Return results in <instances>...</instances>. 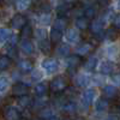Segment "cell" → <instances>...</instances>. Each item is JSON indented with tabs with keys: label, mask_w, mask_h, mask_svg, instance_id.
I'll return each mask as SVG.
<instances>
[{
	"label": "cell",
	"mask_w": 120,
	"mask_h": 120,
	"mask_svg": "<svg viewBox=\"0 0 120 120\" xmlns=\"http://www.w3.org/2000/svg\"><path fill=\"white\" fill-rule=\"evenodd\" d=\"M114 71V65L112 61H108V60H103V61L100 64V73L103 76H108L112 75Z\"/></svg>",
	"instance_id": "cell-10"
},
{
	"label": "cell",
	"mask_w": 120,
	"mask_h": 120,
	"mask_svg": "<svg viewBox=\"0 0 120 120\" xmlns=\"http://www.w3.org/2000/svg\"><path fill=\"white\" fill-rule=\"evenodd\" d=\"M95 95H96V91L94 89H86L85 91L82 94V103L84 107H90L93 105L94 100H95Z\"/></svg>",
	"instance_id": "cell-8"
},
{
	"label": "cell",
	"mask_w": 120,
	"mask_h": 120,
	"mask_svg": "<svg viewBox=\"0 0 120 120\" xmlns=\"http://www.w3.org/2000/svg\"><path fill=\"white\" fill-rule=\"evenodd\" d=\"M18 68L23 73H29L33 71V63L29 59H22L18 61Z\"/></svg>",
	"instance_id": "cell-12"
},
{
	"label": "cell",
	"mask_w": 120,
	"mask_h": 120,
	"mask_svg": "<svg viewBox=\"0 0 120 120\" xmlns=\"http://www.w3.org/2000/svg\"><path fill=\"white\" fill-rule=\"evenodd\" d=\"M103 120H119V119H118L115 115H108V116H107V118H105Z\"/></svg>",
	"instance_id": "cell-39"
},
{
	"label": "cell",
	"mask_w": 120,
	"mask_h": 120,
	"mask_svg": "<svg viewBox=\"0 0 120 120\" xmlns=\"http://www.w3.org/2000/svg\"><path fill=\"white\" fill-rule=\"evenodd\" d=\"M21 120H24V119H21Z\"/></svg>",
	"instance_id": "cell-45"
},
{
	"label": "cell",
	"mask_w": 120,
	"mask_h": 120,
	"mask_svg": "<svg viewBox=\"0 0 120 120\" xmlns=\"http://www.w3.org/2000/svg\"><path fill=\"white\" fill-rule=\"evenodd\" d=\"M38 47L41 49V52L45 54H49L52 51V42L48 41V40H42V41H38Z\"/></svg>",
	"instance_id": "cell-23"
},
{
	"label": "cell",
	"mask_w": 120,
	"mask_h": 120,
	"mask_svg": "<svg viewBox=\"0 0 120 120\" xmlns=\"http://www.w3.org/2000/svg\"><path fill=\"white\" fill-rule=\"evenodd\" d=\"M11 65V58L7 55H0V71H5Z\"/></svg>",
	"instance_id": "cell-27"
},
{
	"label": "cell",
	"mask_w": 120,
	"mask_h": 120,
	"mask_svg": "<svg viewBox=\"0 0 120 120\" xmlns=\"http://www.w3.org/2000/svg\"><path fill=\"white\" fill-rule=\"evenodd\" d=\"M11 91H12V95L13 96H17V97L28 95V93H29V85L25 84V83H23V82H18V83H16L12 86Z\"/></svg>",
	"instance_id": "cell-4"
},
{
	"label": "cell",
	"mask_w": 120,
	"mask_h": 120,
	"mask_svg": "<svg viewBox=\"0 0 120 120\" xmlns=\"http://www.w3.org/2000/svg\"><path fill=\"white\" fill-rule=\"evenodd\" d=\"M34 120H43V119H41V118H37V119H34Z\"/></svg>",
	"instance_id": "cell-42"
},
{
	"label": "cell",
	"mask_w": 120,
	"mask_h": 120,
	"mask_svg": "<svg viewBox=\"0 0 120 120\" xmlns=\"http://www.w3.org/2000/svg\"><path fill=\"white\" fill-rule=\"evenodd\" d=\"M41 77H42V75L40 73V72H37V71H35V72H34V75L31 76V78H33V81H37V79H40V78H41Z\"/></svg>",
	"instance_id": "cell-38"
},
{
	"label": "cell",
	"mask_w": 120,
	"mask_h": 120,
	"mask_svg": "<svg viewBox=\"0 0 120 120\" xmlns=\"http://www.w3.org/2000/svg\"><path fill=\"white\" fill-rule=\"evenodd\" d=\"M42 67L43 70L48 73V75H53L58 71L59 68V65H58V61L53 58H46L43 61H42Z\"/></svg>",
	"instance_id": "cell-3"
},
{
	"label": "cell",
	"mask_w": 120,
	"mask_h": 120,
	"mask_svg": "<svg viewBox=\"0 0 120 120\" xmlns=\"http://www.w3.org/2000/svg\"><path fill=\"white\" fill-rule=\"evenodd\" d=\"M65 36H66L67 42H70V43H77L79 41V37H81V35H79V33H78V30H76L73 28L67 29Z\"/></svg>",
	"instance_id": "cell-13"
},
{
	"label": "cell",
	"mask_w": 120,
	"mask_h": 120,
	"mask_svg": "<svg viewBox=\"0 0 120 120\" xmlns=\"http://www.w3.org/2000/svg\"><path fill=\"white\" fill-rule=\"evenodd\" d=\"M7 86H8V81H7V78L0 77V93L5 91V90L7 89Z\"/></svg>",
	"instance_id": "cell-35"
},
{
	"label": "cell",
	"mask_w": 120,
	"mask_h": 120,
	"mask_svg": "<svg viewBox=\"0 0 120 120\" xmlns=\"http://www.w3.org/2000/svg\"><path fill=\"white\" fill-rule=\"evenodd\" d=\"M97 65H98V59L96 56H90L84 63V68H85V71H88V72H93V71H95V68L97 67Z\"/></svg>",
	"instance_id": "cell-16"
},
{
	"label": "cell",
	"mask_w": 120,
	"mask_h": 120,
	"mask_svg": "<svg viewBox=\"0 0 120 120\" xmlns=\"http://www.w3.org/2000/svg\"><path fill=\"white\" fill-rule=\"evenodd\" d=\"M71 10V4H63V5H59L58 6V13H59V17H64L65 15H67Z\"/></svg>",
	"instance_id": "cell-30"
},
{
	"label": "cell",
	"mask_w": 120,
	"mask_h": 120,
	"mask_svg": "<svg viewBox=\"0 0 120 120\" xmlns=\"http://www.w3.org/2000/svg\"><path fill=\"white\" fill-rule=\"evenodd\" d=\"M0 1H1V0H0Z\"/></svg>",
	"instance_id": "cell-46"
},
{
	"label": "cell",
	"mask_w": 120,
	"mask_h": 120,
	"mask_svg": "<svg viewBox=\"0 0 120 120\" xmlns=\"http://www.w3.org/2000/svg\"><path fill=\"white\" fill-rule=\"evenodd\" d=\"M49 38H51V42L52 43H59L63 38V33L59 31V30L52 29L51 30V34H49Z\"/></svg>",
	"instance_id": "cell-25"
},
{
	"label": "cell",
	"mask_w": 120,
	"mask_h": 120,
	"mask_svg": "<svg viewBox=\"0 0 120 120\" xmlns=\"http://www.w3.org/2000/svg\"><path fill=\"white\" fill-rule=\"evenodd\" d=\"M76 1V0H65V3H67V4H73Z\"/></svg>",
	"instance_id": "cell-40"
},
{
	"label": "cell",
	"mask_w": 120,
	"mask_h": 120,
	"mask_svg": "<svg viewBox=\"0 0 120 120\" xmlns=\"http://www.w3.org/2000/svg\"><path fill=\"white\" fill-rule=\"evenodd\" d=\"M90 30H91V33L94 34V35H102V33H103V28H105V23L102 22V19L100 18V17H97V18H94L93 21H91V23H90Z\"/></svg>",
	"instance_id": "cell-6"
},
{
	"label": "cell",
	"mask_w": 120,
	"mask_h": 120,
	"mask_svg": "<svg viewBox=\"0 0 120 120\" xmlns=\"http://www.w3.org/2000/svg\"><path fill=\"white\" fill-rule=\"evenodd\" d=\"M66 28H67V19L65 17H58L53 23V29L59 30V31H61V33Z\"/></svg>",
	"instance_id": "cell-17"
},
{
	"label": "cell",
	"mask_w": 120,
	"mask_h": 120,
	"mask_svg": "<svg viewBox=\"0 0 120 120\" xmlns=\"http://www.w3.org/2000/svg\"><path fill=\"white\" fill-rule=\"evenodd\" d=\"M12 36V31L10 29H5V28H0V43L8 41Z\"/></svg>",
	"instance_id": "cell-26"
},
{
	"label": "cell",
	"mask_w": 120,
	"mask_h": 120,
	"mask_svg": "<svg viewBox=\"0 0 120 120\" xmlns=\"http://www.w3.org/2000/svg\"><path fill=\"white\" fill-rule=\"evenodd\" d=\"M115 35H116V34H115L114 30H113V29H109L108 31L105 33V38H106V40H113V38L115 37Z\"/></svg>",
	"instance_id": "cell-36"
},
{
	"label": "cell",
	"mask_w": 120,
	"mask_h": 120,
	"mask_svg": "<svg viewBox=\"0 0 120 120\" xmlns=\"http://www.w3.org/2000/svg\"><path fill=\"white\" fill-rule=\"evenodd\" d=\"M31 34H33V29H31V26L28 25V24L21 29V37H22V40L29 38L30 36H31Z\"/></svg>",
	"instance_id": "cell-31"
},
{
	"label": "cell",
	"mask_w": 120,
	"mask_h": 120,
	"mask_svg": "<svg viewBox=\"0 0 120 120\" xmlns=\"http://www.w3.org/2000/svg\"><path fill=\"white\" fill-rule=\"evenodd\" d=\"M113 25L115 26V29H119L120 30V13L115 15L114 16V19H113Z\"/></svg>",
	"instance_id": "cell-37"
},
{
	"label": "cell",
	"mask_w": 120,
	"mask_h": 120,
	"mask_svg": "<svg viewBox=\"0 0 120 120\" xmlns=\"http://www.w3.org/2000/svg\"><path fill=\"white\" fill-rule=\"evenodd\" d=\"M40 22L42 24H49L51 23V12L47 13V12H41L40 15Z\"/></svg>",
	"instance_id": "cell-33"
},
{
	"label": "cell",
	"mask_w": 120,
	"mask_h": 120,
	"mask_svg": "<svg viewBox=\"0 0 120 120\" xmlns=\"http://www.w3.org/2000/svg\"><path fill=\"white\" fill-rule=\"evenodd\" d=\"M33 98L30 97L29 95H24V96H21L18 97V105L21 106L22 108H28L29 106L33 105Z\"/></svg>",
	"instance_id": "cell-24"
},
{
	"label": "cell",
	"mask_w": 120,
	"mask_h": 120,
	"mask_svg": "<svg viewBox=\"0 0 120 120\" xmlns=\"http://www.w3.org/2000/svg\"><path fill=\"white\" fill-rule=\"evenodd\" d=\"M77 103L75 101H67L63 105V111L67 114H73L77 112Z\"/></svg>",
	"instance_id": "cell-22"
},
{
	"label": "cell",
	"mask_w": 120,
	"mask_h": 120,
	"mask_svg": "<svg viewBox=\"0 0 120 120\" xmlns=\"http://www.w3.org/2000/svg\"><path fill=\"white\" fill-rule=\"evenodd\" d=\"M19 46H21L22 52H24L25 54H31V53H34V45H33V42L30 41L29 38L22 40L21 43H19Z\"/></svg>",
	"instance_id": "cell-18"
},
{
	"label": "cell",
	"mask_w": 120,
	"mask_h": 120,
	"mask_svg": "<svg viewBox=\"0 0 120 120\" xmlns=\"http://www.w3.org/2000/svg\"><path fill=\"white\" fill-rule=\"evenodd\" d=\"M54 116V113H53V109L51 107H43L40 109V112H38V118H41L43 120H51L52 118Z\"/></svg>",
	"instance_id": "cell-19"
},
{
	"label": "cell",
	"mask_w": 120,
	"mask_h": 120,
	"mask_svg": "<svg viewBox=\"0 0 120 120\" xmlns=\"http://www.w3.org/2000/svg\"><path fill=\"white\" fill-rule=\"evenodd\" d=\"M35 36L37 37L38 41H42V40H46V36H47V33H46V30L45 29H41V28H38L36 31H35Z\"/></svg>",
	"instance_id": "cell-34"
},
{
	"label": "cell",
	"mask_w": 120,
	"mask_h": 120,
	"mask_svg": "<svg viewBox=\"0 0 120 120\" xmlns=\"http://www.w3.org/2000/svg\"><path fill=\"white\" fill-rule=\"evenodd\" d=\"M75 25L77 29L79 30H85L90 26V23H89V18H86L85 16H78L75 21Z\"/></svg>",
	"instance_id": "cell-15"
},
{
	"label": "cell",
	"mask_w": 120,
	"mask_h": 120,
	"mask_svg": "<svg viewBox=\"0 0 120 120\" xmlns=\"http://www.w3.org/2000/svg\"><path fill=\"white\" fill-rule=\"evenodd\" d=\"M90 82H91V78L88 75H77L75 78V84L79 88H85L86 85H89Z\"/></svg>",
	"instance_id": "cell-14"
},
{
	"label": "cell",
	"mask_w": 120,
	"mask_h": 120,
	"mask_svg": "<svg viewBox=\"0 0 120 120\" xmlns=\"http://www.w3.org/2000/svg\"><path fill=\"white\" fill-rule=\"evenodd\" d=\"M81 65V56L79 55H70L66 59V67H67V72L73 75L77 68Z\"/></svg>",
	"instance_id": "cell-2"
},
{
	"label": "cell",
	"mask_w": 120,
	"mask_h": 120,
	"mask_svg": "<svg viewBox=\"0 0 120 120\" xmlns=\"http://www.w3.org/2000/svg\"><path fill=\"white\" fill-rule=\"evenodd\" d=\"M56 53L59 56H70V54H71V48L67 45H60L56 49Z\"/></svg>",
	"instance_id": "cell-28"
},
{
	"label": "cell",
	"mask_w": 120,
	"mask_h": 120,
	"mask_svg": "<svg viewBox=\"0 0 120 120\" xmlns=\"http://www.w3.org/2000/svg\"><path fill=\"white\" fill-rule=\"evenodd\" d=\"M63 120H72V119H70V118H64Z\"/></svg>",
	"instance_id": "cell-41"
},
{
	"label": "cell",
	"mask_w": 120,
	"mask_h": 120,
	"mask_svg": "<svg viewBox=\"0 0 120 120\" xmlns=\"http://www.w3.org/2000/svg\"><path fill=\"white\" fill-rule=\"evenodd\" d=\"M4 118L5 120H21V113L16 107L7 106L4 109Z\"/></svg>",
	"instance_id": "cell-7"
},
{
	"label": "cell",
	"mask_w": 120,
	"mask_h": 120,
	"mask_svg": "<svg viewBox=\"0 0 120 120\" xmlns=\"http://www.w3.org/2000/svg\"><path fill=\"white\" fill-rule=\"evenodd\" d=\"M118 7L120 8V0H119V3H118Z\"/></svg>",
	"instance_id": "cell-43"
},
{
	"label": "cell",
	"mask_w": 120,
	"mask_h": 120,
	"mask_svg": "<svg viewBox=\"0 0 120 120\" xmlns=\"http://www.w3.org/2000/svg\"><path fill=\"white\" fill-rule=\"evenodd\" d=\"M119 112H120V106H119Z\"/></svg>",
	"instance_id": "cell-44"
},
{
	"label": "cell",
	"mask_w": 120,
	"mask_h": 120,
	"mask_svg": "<svg viewBox=\"0 0 120 120\" xmlns=\"http://www.w3.org/2000/svg\"><path fill=\"white\" fill-rule=\"evenodd\" d=\"M28 24V19L25 16L21 15V13H17L12 17L11 22H10V25H11L13 29H22L23 26H25Z\"/></svg>",
	"instance_id": "cell-5"
},
{
	"label": "cell",
	"mask_w": 120,
	"mask_h": 120,
	"mask_svg": "<svg viewBox=\"0 0 120 120\" xmlns=\"http://www.w3.org/2000/svg\"><path fill=\"white\" fill-rule=\"evenodd\" d=\"M67 88V82L64 77H55L54 79H52L51 84H49V89L53 93H61Z\"/></svg>",
	"instance_id": "cell-1"
},
{
	"label": "cell",
	"mask_w": 120,
	"mask_h": 120,
	"mask_svg": "<svg viewBox=\"0 0 120 120\" xmlns=\"http://www.w3.org/2000/svg\"><path fill=\"white\" fill-rule=\"evenodd\" d=\"M31 5V0H16V7L19 11H24Z\"/></svg>",
	"instance_id": "cell-29"
},
{
	"label": "cell",
	"mask_w": 120,
	"mask_h": 120,
	"mask_svg": "<svg viewBox=\"0 0 120 120\" xmlns=\"http://www.w3.org/2000/svg\"><path fill=\"white\" fill-rule=\"evenodd\" d=\"M94 45H91L90 42H83L82 45H79L76 48V53L78 55H86L89 53H91L94 51Z\"/></svg>",
	"instance_id": "cell-11"
},
{
	"label": "cell",
	"mask_w": 120,
	"mask_h": 120,
	"mask_svg": "<svg viewBox=\"0 0 120 120\" xmlns=\"http://www.w3.org/2000/svg\"><path fill=\"white\" fill-rule=\"evenodd\" d=\"M108 107H109V100H107L105 97L98 98L95 103V108L97 112H105L106 109H108Z\"/></svg>",
	"instance_id": "cell-20"
},
{
	"label": "cell",
	"mask_w": 120,
	"mask_h": 120,
	"mask_svg": "<svg viewBox=\"0 0 120 120\" xmlns=\"http://www.w3.org/2000/svg\"><path fill=\"white\" fill-rule=\"evenodd\" d=\"M83 13H84V16L86 17V18H93L94 19V17L96 16V8L94 7V6H88V7H84V10H83Z\"/></svg>",
	"instance_id": "cell-32"
},
{
	"label": "cell",
	"mask_w": 120,
	"mask_h": 120,
	"mask_svg": "<svg viewBox=\"0 0 120 120\" xmlns=\"http://www.w3.org/2000/svg\"><path fill=\"white\" fill-rule=\"evenodd\" d=\"M48 89H49V86L46 82H40L35 86V94L37 96H45L48 91Z\"/></svg>",
	"instance_id": "cell-21"
},
{
	"label": "cell",
	"mask_w": 120,
	"mask_h": 120,
	"mask_svg": "<svg viewBox=\"0 0 120 120\" xmlns=\"http://www.w3.org/2000/svg\"><path fill=\"white\" fill-rule=\"evenodd\" d=\"M102 94H103V97L107 98V100H113L118 96L119 94V90L114 86V85H106L103 86L102 89Z\"/></svg>",
	"instance_id": "cell-9"
}]
</instances>
